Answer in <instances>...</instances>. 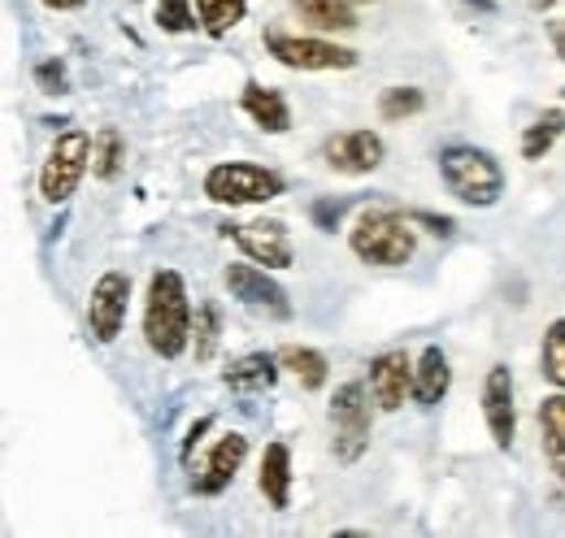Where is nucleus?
<instances>
[{"instance_id": "1", "label": "nucleus", "mask_w": 565, "mask_h": 538, "mask_svg": "<svg viewBox=\"0 0 565 538\" xmlns=\"http://www.w3.org/2000/svg\"><path fill=\"white\" fill-rule=\"evenodd\" d=\"M192 295L179 269H152L148 295H143V343L161 361H179L192 347Z\"/></svg>"}, {"instance_id": "2", "label": "nucleus", "mask_w": 565, "mask_h": 538, "mask_svg": "<svg viewBox=\"0 0 565 538\" xmlns=\"http://www.w3.org/2000/svg\"><path fill=\"white\" fill-rule=\"evenodd\" d=\"M349 248L361 266L401 269L418 252V226L396 208H361L349 230Z\"/></svg>"}, {"instance_id": "3", "label": "nucleus", "mask_w": 565, "mask_h": 538, "mask_svg": "<svg viewBox=\"0 0 565 538\" xmlns=\"http://www.w3.org/2000/svg\"><path fill=\"white\" fill-rule=\"evenodd\" d=\"M439 179L448 187V196H457L470 208H492L504 196V170L488 148L475 143H448L439 152Z\"/></svg>"}, {"instance_id": "4", "label": "nucleus", "mask_w": 565, "mask_h": 538, "mask_svg": "<svg viewBox=\"0 0 565 538\" xmlns=\"http://www.w3.org/2000/svg\"><path fill=\"white\" fill-rule=\"evenodd\" d=\"M370 383H344L335 387L327 421H331V452L340 465H356L370 452V430H374V412H370Z\"/></svg>"}, {"instance_id": "5", "label": "nucleus", "mask_w": 565, "mask_h": 538, "mask_svg": "<svg viewBox=\"0 0 565 538\" xmlns=\"http://www.w3.org/2000/svg\"><path fill=\"white\" fill-rule=\"evenodd\" d=\"M262 44L282 69H300V74H331V69H353L361 62L356 49H344V44L318 35V31L313 35H291L282 26H266Z\"/></svg>"}, {"instance_id": "6", "label": "nucleus", "mask_w": 565, "mask_h": 538, "mask_svg": "<svg viewBox=\"0 0 565 538\" xmlns=\"http://www.w3.org/2000/svg\"><path fill=\"white\" fill-rule=\"evenodd\" d=\"M282 174L253 165V161H217L205 170V196L222 208H244V204H270L282 196Z\"/></svg>"}, {"instance_id": "7", "label": "nucleus", "mask_w": 565, "mask_h": 538, "mask_svg": "<svg viewBox=\"0 0 565 538\" xmlns=\"http://www.w3.org/2000/svg\"><path fill=\"white\" fill-rule=\"evenodd\" d=\"M87 170H92V134L78 131V127L62 131L40 165V196L49 204H66L78 192Z\"/></svg>"}, {"instance_id": "8", "label": "nucleus", "mask_w": 565, "mask_h": 538, "mask_svg": "<svg viewBox=\"0 0 565 538\" xmlns=\"http://www.w3.org/2000/svg\"><path fill=\"white\" fill-rule=\"evenodd\" d=\"M226 235L235 239V248L266 269H291L296 266V244L291 230L279 217H253V222H235L226 226Z\"/></svg>"}, {"instance_id": "9", "label": "nucleus", "mask_w": 565, "mask_h": 538, "mask_svg": "<svg viewBox=\"0 0 565 538\" xmlns=\"http://www.w3.org/2000/svg\"><path fill=\"white\" fill-rule=\"evenodd\" d=\"M222 282H226L231 300H239L244 309L270 313V318H279V322L291 318V300H287V291L270 278V269H262L257 261H231V266L222 269Z\"/></svg>"}, {"instance_id": "10", "label": "nucleus", "mask_w": 565, "mask_h": 538, "mask_svg": "<svg viewBox=\"0 0 565 538\" xmlns=\"http://www.w3.org/2000/svg\"><path fill=\"white\" fill-rule=\"evenodd\" d=\"M127 309H131V278L122 269H105L92 287L87 300V331L96 343H114L127 326Z\"/></svg>"}, {"instance_id": "11", "label": "nucleus", "mask_w": 565, "mask_h": 538, "mask_svg": "<svg viewBox=\"0 0 565 538\" xmlns=\"http://www.w3.org/2000/svg\"><path fill=\"white\" fill-rule=\"evenodd\" d=\"M322 165L344 174V179H361V174H374L387 157V143L379 131H340V134H327L322 148H318Z\"/></svg>"}, {"instance_id": "12", "label": "nucleus", "mask_w": 565, "mask_h": 538, "mask_svg": "<svg viewBox=\"0 0 565 538\" xmlns=\"http://www.w3.org/2000/svg\"><path fill=\"white\" fill-rule=\"evenodd\" d=\"M244 461H248V434L226 430L210 448V456H205L201 465H192V495L217 499V495L235 482V473L244 470Z\"/></svg>"}, {"instance_id": "13", "label": "nucleus", "mask_w": 565, "mask_h": 538, "mask_svg": "<svg viewBox=\"0 0 565 538\" xmlns=\"http://www.w3.org/2000/svg\"><path fill=\"white\" fill-rule=\"evenodd\" d=\"M483 421H488L495 448L509 452L518 439V404H513V369L509 365H492L483 378Z\"/></svg>"}, {"instance_id": "14", "label": "nucleus", "mask_w": 565, "mask_h": 538, "mask_svg": "<svg viewBox=\"0 0 565 538\" xmlns=\"http://www.w3.org/2000/svg\"><path fill=\"white\" fill-rule=\"evenodd\" d=\"M370 396H374V404L383 408V412H396L401 404H405V396H414V361H409V352H379L370 365Z\"/></svg>"}, {"instance_id": "15", "label": "nucleus", "mask_w": 565, "mask_h": 538, "mask_svg": "<svg viewBox=\"0 0 565 538\" xmlns=\"http://www.w3.org/2000/svg\"><path fill=\"white\" fill-rule=\"evenodd\" d=\"M239 109H244L266 134L291 131V105H287V96H282L279 87H266V83L248 78L244 92H239Z\"/></svg>"}, {"instance_id": "16", "label": "nucleus", "mask_w": 565, "mask_h": 538, "mask_svg": "<svg viewBox=\"0 0 565 538\" xmlns=\"http://www.w3.org/2000/svg\"><path fill=\"white\" fill-rule=\"evenodd\" d=\"M279 352H248L222 369V387H231L239 396H257V391H270L279 383Z\"/></svg>"}, {"instance_id": "17", "label": "nucleus", "mask_w": 565, "mask_h": 538, "mask_svg": "<svg viewBox=\"0 0 565 538\" xmlns=\"http://www.w3.org/2000/svg\"><path fill=\"white\" fill-rule=\"evenodd\" d=\"M257 491L266 495V504H270L275 513H287V508H291V448H287L282 439L266 443V452H262Z\"/></svg>"}, {"instance_id": "18", "label": "nucleus", "mask_w": 565, "mask_h": 538, "mask_svg": "<svg viewBox=\"0 0 565 538\" xmlns=\"http://www.w3.org/2000/svg\"><path fill=\"white\" fill-rule=\"evenodd\" d=\"M452 387V369H448V356L439 343H426L414 361V404L418 408H435V404L448 396Z\"/></svg>"}, {"instance_id": "19", "label": "nucleus", "mask_w": 565, "mask_h": 538, "mask_svg": "<svg viewBox=\"0 0 565 538\" xmlns=\"http://www.w3.org/2000/svg\"><path fill=\"white\" fill-rule=\"evenodd\" d=\"M291 13L318 31V35H335V31H356V4L353 0H287Z\"/></svg>"}, {"instance_id": "20", "label": "nucleus", "mask_w": 565, "mask_h": 538, "mask_svg": "<svg viewBox=\"0 0 565 538\" xmlns=\"http://www.w3.org/2000/svg\"><path fill=\"white\" fill-rule=\"evenodd\" d=\"M535 421H540V443H544V461L553 465V473L562 477L565 486V391L557 396H544L535 408Z\"/></svg>"}, {"instance_id": "21", "label": "nucleus", "mask_w": 565, "mask_h": 538, "mask_svg": "<svg viewBox=\"0 0 565 538\" xmlns=\"http://www.w3.org/2000/svg\"><path fill=\"white\" fill-rule=\"evenodd\" d=\"M279 365L291 369V378L300 383V391H322V387L331 383V361H327L318 347L287 343V347H279Z\"/></svg>"}, {"instance_id": "22", "label": "nucleus", "mask_w": 565, "mask_h": 538, "mask_svg": "<svg viewBox=\"0 0 565 538\" xmlns=\"http://www.w3.org/2000/svg\"><path fill=\"white\" fill-rule=\"evenodd\" d=\"M562 134H565V109L553 105V109H544V114L522 131V161H544V157L557 148Z\"/></svg>"}, {"instance_id": "23", "label": "nucleus", "mask_w": 565, "mask_h": 538, "mask_svg": "<svg viewBox=\"0 0 565 538\" xmlns=\"http://www.w3.org/2000/svg\"><path fill=\"white\" fill-rule=\"evenodd\" d=\"M122 161H127V139H122V131L118 127H100V131L92 134V179L114 183L118 170H122Z\"/></svg>"}, {"instance_id": "24", "label": "nucleus", "mask_w": 565, "mask_h": 538, "mask_svg": "<svg viewBox=\"0 0 565 538\" xmlns=\"http://www.w3.org/2000/svg\"><path fill=\"white\" fill-rule=\"evenodd\" d=\"M196 18L210 40H226L248 18V0H196Z\"/></svg>"}, {"instance_id": "25", "label": "nucleus", "mask_w": 565, "mask_h": 538, "mask_svg": "<svg viewBox=\"0 0 565 538\" xmlns=\"http://www.w3.org/2000/svg\"><path fill=\"white\" fill-rule=\"evenodd\" d=\"M217 343H222V304L217 300H201L196 318H192V352H196L201 365L217 356Z\"/></svg>"}, {"instance_id": "26", "label": "nucleus", "mask_w": 565, "mask_h": 538, "mask_svg": "<svg viewBox=\"0 0 565 538\" xmlns=\"http://www.w3.org/2000/svg\"><path fill=\"white\" fill-rule=\"evenodd\" d=\"M426 109V92L405 83V87H383L379 92V118L383 122H405V118H418Z\"/></svg>"}, {"instance_id": "27", "label": "nucleus", "mask_w": 565, "mask_h": 538, "mask_svg": "<svg viewBox=\"0 0 565 538\" xmlns=\"http://www.w3.org/2000/svg\"><path fill=\"white\" fill-rule=\"evenodd\" d=\"M540 374L565 391V318H553L544 331V347H540Z\"/></svg>"}, {"instance_id": "28", "label": "nucleus", "mask_w": 565, "mask_h": 538, "mask_svg": "<svg viewBox=\"0 0 565 538\" xmlns=\"http://www.w3.org/2000/svg\"><path fill=\"white\" fill-rule=\"evenodd\" d=\"M152 22H157L166 35H188V31L201 26V18H196V0H157Z\"/></svg>"}, {"instance_id": "29", "label": "nucleus", "mask_w": 565, "mask_h": 538, "mask_svg": "<svg viewBox=\"0 0 565 538\" xmlns=\"http://www.w3.org/2000/svg\"><path fill=\"white\" fill-rule=\"evenodd\" d=\"M31 74H35V87L49 92V96H66V92H71V69H66L62 57H44V62H35Z\"/></svg>"}, {"instance_id": "30", "label": "nucleus", "mask_w": 565, "mask_h": 538, "mask_svg": "<svg viewBox=\"0 0 565 538\" xmlns=\"http://www.w3.org/2000/svg\"><path fill=\"white\" fill-rule=\"evenodd\" d=\"M409 222H414V226H423L426 235H435V239H452V235H457V222H452L448 213H430V208H409Z\"/></svg>"}, {"instance_id": "31", "label": "nucleus", "mask_w": 565, "mask_h": 538, "mask_svg": "<svg viewBox=\"0 0 565 538\" xmlns=\"http://www.w3.org/2000/svg\"><path fill=\"white\" fill-rule=\"evenodd\" d=\"M309 217H313V226L318 230H335L340 226V217H344V201H331V196H322V201H313L309 204Z\"/></svg>"}, {"instance_id": "32", "label": "nucleus", "mask_w": 565, "mask_h": 538, "mask_svg": "<svg viewBox=\"0 0 565 538\" xmlns=\"http://www.w3.org/2000/svg\"><path fill=\"white\" fill-rule=\"evenodd\" d=\"M213 430V417H196L192 426H188V434H183V448H179V456H183V465H192V456H196V448H201V439Z\"/></svg>"}, {"instance_id": "33", "label": "nucleus", "mask_w": 565, "mask_h": 538, "mask_svg": "<svg viewBox=\"0 0 565 538\" xmlns=\"http://www.w3.org/2000/svg\"><path fill=\"white\" fill-rule=\"evenodd\" d=\"M548 40H553V53L565 62V18H553V22H548Z\"/></svg>"}, {"instance_id": "34", "label": "nucleus", "mask_w": 565, "mask_h": 538, "mask_svg": "<svg viewBox=\"0 0 565 538\" xmlns=\"http://www.w3.org/2000/svg\"><path fill=\"white\" fill-rule=\"evenodd\" d=\"M44 9H53V13H71V9H83L87 0H40Z\"/></svg>"}, {"instance_id": "35", "label": "nucleus", "mask_w": 565, "mask_h": 538, "mask_svg": "<svg viewBox=\"0 0 565 538\" xmlns=\"http://www.w3.org/2000/svg\"><path fill=\"white\" fill-rule=\"evenodd\" d=\"M526 4H531V9H535V13H548V9H553V4H557V0H526Z\"/></svg>"}, {"instance_id": "36", "label": "nucleus", "mask_w": 565, "mask_h": 538, "mask_svg": "<svg viewBox=\"0 0 565 538\" xmlns=\"http://www.w3.org/2000/svg\"><path fill=\"white\" fill-rule=\"evenodd\" d=\"M466 4H470V9H483V13H492L495 9V0H466Z\"/></svg>"}, {"instance_id": "37", "label": "nucleus", "mask_w": 565, "mask_h": 538, "mask_svg": "<svg viewBox=\"0 0 565 538\" xmlns=\"http://www.w3.org/2000/svg\"><path fill=\"white\" fill-rule=\"evenodd\" d=\"M353 4H370V0H353Z\"/></svg>"}, {"instance_id": "38", "label": "nucleus", "mask_w": 565, "mask_h": 538, "mask_svg": "<svg viewBox=\"0 0 565 538\" xmlns=\"http://www.w3.org/2000/svg\"><path fill=\"white\" fill-rule=\"evenodd\" d=\"M562 100H565V87H562Z\"/></svg>"}]
</instances>
